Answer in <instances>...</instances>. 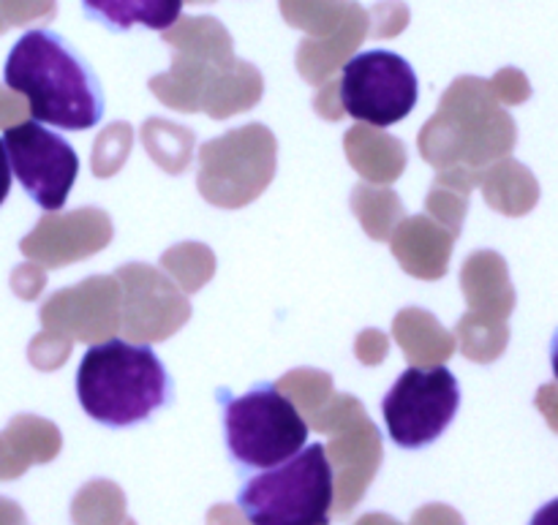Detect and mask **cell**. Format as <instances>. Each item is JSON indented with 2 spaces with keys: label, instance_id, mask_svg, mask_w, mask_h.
<instances>
[{
  "label": "cell",
  "instance_id": "8",
  "mask_svg": "<svg viewBox=\"0 0 558 525\" xmlns=\"http://www.w3.org/2000/svg\"><path fill=\"white\" fill-rule=\"evenodd\" d=\"M82 11L112 33H125L136 25L167 30L180 20L183 0H82Z\"/></svg>",
  "mask_w": 558,
  "mask_h": 525
},
{
  "label": "cell",
  "instance_id": "4",
  "mask_svg": "<svg viewBox=\"0 0 558 525\" xmlns=\"http://www.w3.org/2000/svg\"><path fill=\"white\" fill-rule=\"evenodd\" d=\"M218 403L223 408L229 457L243 472L281 466L303 450L311 436L308 423L298 406L272 384H256L238 398L218 390Z\"/></svg>",
  "mask_w": 558,
  "mask_h": 525
},
{
  "label": "cell",
  "instance_id": "10",
  "mask_svg": "<svg viewBox=\"0 0 558 525\" xmlns=\"http://www.w3.org/2000/svg\"><path fill=\"white\" fill-rule=\"evenodd\" d=\"M529 525H558V499L548 501L545 506H539Z\"/></svg>",
  "mask_w": 558,
  "mask_h": 525
},
{
  "label": "cell",
  "instance_id": "9",
  "mask_svg": "<svg viewBox=\"0 0 558 525\" xmlns=\"http://www.w3.org/2000/svg\"><path fill=\"white\" fill-rule=\"evenodd\" d=\"M9 191H11V167H9V156H5L3 136H0V205L5 202Z\"/></svg>",
  "mask_w": 558,
  "mask_h": 525
},
{
  "label": "cell",
  "instance_id": "2",
  "mask_svg": "<svg viewBox=\"0 0 558 525\" xmlns=\"http://www.w3.org/2000/svg\"><path fill=\"white\" fill-rule=\"evenodd\" d=\"M172 398V381L153 346L120 338L96 343L76 368V401L82 412L107 428H134Z\"/></svg>",
  "mask_w": 558,
  "mask_h": 525
},
{
  "label": "cell",
  "instance_id": "11",
  "mask_svg": "<svg viewBox=\"0 0 558 525\" xmlns=\"http://www.w3.org/2000/svg\"><path fill=\"white\" fill-rule=\"evenodd\" d=\"M550 365H554V376L558 381V330H556L554 341H550Z\"/></svg>",
  "mask_w": 558,
  "mask_h": 525
},
{
  "label": "cell",
  "instance_id": "6",
  "mask_svg": "<svg viewBox=\"0 0 558 525\" xmlns=\"http://www.w3.org/2000/svg\"><path fill=\"white\" fill-rule=\"evenodd\" d=\"M338 96L349 118L390 129L417 107L420 82L407 58L390 49H368L343 65Z\"/></svg>",
  "mask_w": 558,
  "mask_h": 525
},
{
  "label": "cell",
  "instance_id": "5",
  "mask_svg": "<svg viewBox=\"0 0 558 525\" xmlns=\"http://www.w3.org/2000/svg\"><path fill=\"white\" fill-rule=\"evenodd\" d=\"M461 408V384L445 365L407 368L381 401L387 436L401 450H423L452 425Z\"/></svg>",
  "mask_w": 558,
  "mask_h": 525
},
{
  "label": "cell",
  "instance_id": "3",
  "mask_svg": "<svg viewBox=\"0 0 558 525\" xmlns=\"http://www.w3.org/2000/svg\"><path fill=\"white\" fill-rule=\"evenodd\" d=\"M336 477L322 444L245 479L238 506L251 525H330Z\"/></svg>",
  "mask_w": 558,
  "mask_h": 525
},
{
  "label": "cell",
  "instance_id": "7",
  "mask_svg": "<svg viewBox=\"0 0 558 525\" xmlns=\"http://www.w3.org/2000/svg\"><path fill=\"white\" fill-rule=\"evenodd\" d=\"M3 145L11 172L16 174L25 194L41 210H63L80 174L74 147L36 120L11 125L3 134Z\"/></svg>",
  "mask_w": 558,
  "mask_h": 525
},
{
  "label": "cell",
  "instance_id": "1",
  "mask_svg": "<svg viewBox=\"0 0 558 525\" xmlns=\"http://www.w3.org/2000/svg\"><path fill=\"white\" fill-rule=\"evenodd\" d=\"M5 87L27 98L36 123L63 131L96 129L104 93L96 71L60 33L36 27L16 38L3 65Z\"/></svg>",
  "mask_w": 558,
  "mask_h": 525
}]
</instances>
